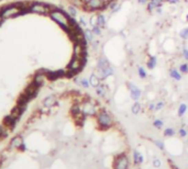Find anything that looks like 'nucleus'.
Segmentation results:
<instances>
[{"label": "nucleus", "instance_id": "nucleus-21", "mask_svg": "<svg viewBox=\"0 0 188 169\" xmlns=\"http://www.w3.org/2000/svg\"><path fill=\"white\" fill-rule=\"evenodd\" d=\"M156 65H157V57L154 56V55H151L150 58H149V60H147V63H146L147 68L152 70V69L155 68Z\"/></svg>", "mask_w": 188, "mask_h": 169}, {"label": "nucleus", "instance_id": "nucleus-38", "mask_svg": "<svg viewBox=\"0 0 188 169\" xmlns=\"http://www.w3.org/2000/svg\"><path fill=\"white\" fill-rule=\"evenodd\" d=\"M164 101H158V102H156L155 103V111H160L161 109H163L164 106Z\"/></svg>", "mask_w": 188, "mask_h": 169}, {"label": "nucleus", "instance_id": "nucleus-33", "mask_svg": "<svg viewBox=\"0 0 188 169\" xmlns=\"http://www.w3.org/2000/svg\"><path fill=\"white\" fill-rule=\"evenodd\" d=\"M163 125H164V122L162 120H160V119H156V120L153 121V126L155 128H157V130H161L163 128Z\"/></svg>", "mask_w": 188, "mask_h": 169}, {"label": "nucleus", "instance_id": "nucleus-43", "mask_svg": "<svg viewBox=\"0 0 188 169\" xmlns=\"http://www.w3.org/2000/svg\"><path fill=\"white\" fill-rule=\"evenodd\" d=\"M149 110H150V111H155V103H154V102H151V103L149 104Z\"/></svg>", "mask_w": 188, "mask_h": 169}, {"label": "nucleus", "instance_id": "nucleus-8", "mask_svg": "<svg viewBox=\"0 0 188 169\" xmlns=\"http://www.w3.org/2000/svg\"><path fill=\"white\" fill-rule=\"evenodd\" d=\"M82 110H83V113L85 115H87V117H95V115L98 114L96 106L93 102H90V101H85L84 103H83Z\"/></svg>", "mask_w": 188, "mask_h": 169}, {"label": "nucleus", "instance_id": "nucleus-18", "mask_svg": "<svg viewBox=\"0 0 188 169\" xmlns=\"http://www.w3.org/2000/svg\"><path fill=\"white\" fill-rule=\"evenodd\" d=\"M55 103H56V97L55 95H49L43 100V106H46V108H51Z\"/></svg>", "mask_w": 188, "mask_h": 169}, {"label": "nucleus", "instance_id": "nucleus-40", "mask_svg": "<svg viewBox=\"0 0 188 169\" xmlns=\"http://www.w3.org/2000/svg\"><path fill=\"white\" fill-rule=\"evenodd\" d=\"M161 165H162V163H161V160L158 158H154L153 159V166L155 167V168H160L161 167Z\"/></svg>", "mask_w": 188, "mask_h": 169}, {"label": "nucleus", "instance_id": "nucleus-31", "mask_svg": "<svg viewBox=\"0 0 188 169\" xmlns=\"http://www.w3.org/2000/svg\"><path fill=\"white\" fill-rule=\"evenodd\" d=\"M138 74H139V77L142 78V79H145L147 77V73L143 66H139V67H138Z\"/></svg>", "mask_w": 188, "mask_h": 169}, {"label": "nucleus", "instance_id": "nucleus-12", "mask_svg": "<svg viewBox=\"0 0 188 169\" xmlns=\"http://www.w3.org/2000/svg\"><path fill=\"white\" fill-rule=\"evenodd\" d=\"M38 90H39V87H38V86H35V84L32 82V84H30V86H29V87H28L27 89L24 90V95H27L28 98L31 100V99L34 98V97L36 95V93H38Z\"/></svg>", "mask_w": 188, "mask_h": 169}, {"label": "nucleus", "instance_id": "nucleus-11", "mask_svg": "<svg viewBox=\"0 0 188 169\" xmlns=\"http://www.w3.org/2000/svg\"><path fill=\"white\" fill-rule=\"evenodd\" d=\"M113 73H115V70H113V67H112L111 65L108 66V67H105V68H102V69L97 70V74H98V76L100 77L101 80H105V79H107L108 77L112 76Z\"/></svg>", "mask_w": 188, "mask_h": 169}, {"label": "nucleus", "instance_id": "nucleus-46", "mask_svg": "<svg viewBox=\"0 0 188 169\" xmlns=\"http://www.w3.org/2000/svg\"><path fill=\"white\" fill-rule=\"evenodd\" d=\"M136 1H138L140 5H145V3L149 2V0H136Z\"/></svg>", "mask_w": 188, "mask_h": 169}, {"label": "nucleus", "instance_id": "nucleus-50", "mask_svg": "<svg viewBox=\"0 0 188 169\" xmlns=\"http://www.w3.org/2000/svg\"><path fill=\"white\" fill-rule=\"evenodd\" d=\"M2 19H3V18H2V16H0V23H1V21H2Z\"/></svg>", "mask_w": 188, "mask_h": 169}, {"label": "nucleus", "instance_id": "nucleus-37", "mask_svg": "<svg viewBox=\"0 0 188 169\" xmlns=\"http://www.w3.org/2000/svg\"><path fill=\"white\" fill-rule=\"evenodd\" d=\"M89 24L91 27H94L95 25H97V16H90V19H89Z\"/></svg>", "mask_w": 188, "mask_h": 169}, {"label": "nucleus", "instance_id": "nucleus-10", "mask_svg": "<svg viewBox=\"0 0 188 169\" xmlns=\"http://www.w3.org/2000/svg\"><path fill=\"white\" fill-rule=\"evenodd\" d=\"M63 77H66V69H58V70L55 71L49 70V73L46 74V78L49 80H52V81L63 78Z\"/></svg>", "mask_w": 188, "mask_h": 169}, {"label": "nucleus", "instance_id": "nucleus-1", "mask_svg": "<svg viewBox=\"0 0 188 169\" xmlns=\"http://www.w3.org/2000/svg\"><path fill=\"white\" fill-rule=\"evenodd\" d=\"M50 16L51 19L54 20L63 30L65 31L66 33L69 32L71 30V27H69V20H71V16H68V13L66 11L62 10V9H54L50 12Z\"/></svg>", "mask_w": 188, "mask_h": 169}, {"label": "nucleus", "instance_id": "nucleus-24", "mask_svg": "<svg viewBox=\"0 0 188 169\" xmlns=\"http://www.w3.org/2000/svg\"><path fill=\"white\" fill-rule=\"evenodd\" d=\"M10 145L12 146V147H17V148L21 147L22 145H23V141H22V137H21V136H16V137H13V138L11 139Z\"/></svg>", "mask_w": 188, "mask_h": 169}, {"label": "nucleus", "instance_id": "nucleus-22", "mask_svg": "<svg viewBox=\"0 0 188 169\" xmlns=\"http://www.w3.org/2000/svg\"><path fill=\"white\" fill-rule=\"evenodd\" d=\"M108 66H110L109 60L105 57H100L98 59V62H97V70L105 68V67H108Z\"/></svg>", "mask_w": 188, "mask_h": 169}, {"label": "nucleus", "instance_id": "nucleus-19", "mask_svg": "<svg viewBox=\"0 0 188 169\" xmlns=\"http://www.w3.org/2000/svg\"><path fill=\"white\" fill-rule=\"evenodd\" d=\"M16 122L17 120L11 114L8 115V117H6L5 120H3V124L7 125V128H13V126L16 125Z\"/></svg>", "mask_w": 188, "mask_h": 169}, {"label": "nucleus", "instance_id": "nucleus-39", "mask_svg": "<svg viewBox=\"0 0 188 169\" xmlns=\"http://www.w3.org/2000/svg\"><path fill=\"white\" fill-rule=\"evenodd\" d=\"M182 54H183V57L185 58L186 60H188V49L184 45L183 46V51H182Z\"/></svg>", "mask_w": 188, "mask_h": 169}, {"label": "nucleus", "instance_id": "nucleus-16", "mask_svg": "<svg viewBox=\"0 0 188 169\" xmlns=\"http://www.w3.org/2000/svg\"><path fill=\"white\" fill-rule=\"evenodd\" d=\"M143 155L141 153H139L138 150H133V163L135 166H139V165L143 164Z\"/></svg>", "mask_w": 188, "mask_h": 169}, {"label": "nucleus", "instance_id": "nucleus-9", "mask_svg": "<svg viewBox=\"0 0 188 169\" xmlns=\"http://www.w3.org/2000/svg\"><path fill=\"white\" fill-rule=\"evenodd\" d=\"M127 87H128L129 91H130V97H131V99H132V100H133V101H138L140 98H141V95H142L141 89H140L139 87H136L133 82L128 81V82H127Z\"/></svg>", "mask_w": 188, "mask_h": 169}, {"label": "nucleus", "instance_id": "nucleus-6", "mask_svg": "<svg viewBox=\"0 0 188 169\" xmlns=\"http://www.w3.org/2000/svg\"><path fill=\"white\" fill-rule=\"evenodd\" d=\"M129 158L125 154L118 155L113 163V169H128L129 168Z\"/></svg>", "mask_w": 188, "mask_h": 169}, {"label": "nucleus", "instance_id": "nucleus-35", "mask_svg": "<svg viewBox=\"0 0 188 169\" xmlns=\"http://www.w3.org/2000/svg\"><path fill=\"white\" fill-rule=\"evenodd\" d=\"M91 31H93L94 34L97 36L101 35V33H102V29H101L100 27H98V25H95L94 27H91Z\"/></svg>", "mask_w": 188, "mask_h": 169}, {"label": "nucleus", "instance_id": "nucleus-34", "mask_svg": "<svg viewBox=\"0 0 188 169\" xmlns=\"http://www.w3.org/2000/svg\"><path fill=\"white\" fill-rule=\"evenodd\" d=\"M178 69H179V71L182 74H188V64L187 63L180 64Z\"/></svg>", "mask_w": 188, "mask_h": 169}, {"label": "nucleus", "instance_id": "nucleus-13", "mask_svg": "<svg viewBox=\"0 0 188 169\" xmlns=\"http://www.w3.org/2000/svg\"><path fill=\"white\" fill-rule=\"evenodd\" d=\"M163 3H164V0H149L146 9L149 12H152V11H154L155 9L162 7Z\"/></svg>", "mask_w": 188, "mask_h": 169}, {"label": "nucleus", "instance_id": "nucleus-20", "mask_svg": "<svg viewBox=\"0 0 188 169\" xmlns=\"http://www.w3.org/2000/svg\"><path fill=\"white\" fill-rule=\"evenodd\" d=\"M96 16H97V25H98V27H100L101 29L106 27V24H107L106 16H105L102 13H97V14H96Z\"/></svg>", "mask_w": 188, "mask_h": 169}, {"label": "nucleus", "instance_id": "nucleus-17", "mask_svg": "<svg viewBox=\"0 0 188 169\" xmlns=\"http://www.w3.org/2000/svg\"><path fill=\"white\" fill-rule=\"evenodd\" d=\"M169 76L172 77L174 80H177V81L182 80V78H183L182 73L179 71V69H176V68H171L169 69Z\"/></svg>", "mask_w": 188, "mask_h": 169}, {"label": "nucleus", "instance_id": "nucleus-44", "mask_svg": "<svg viewBox=\"0 0 188 169\" xmlns=\"http://www.w3.org/2000/svg\"><path fill=\"white\" fill-rule=\"evenodd\" d=\"M120 9H121V5H118L117 7H116V8H113V9L111 10V13H116V12H118V11L120 10Z\"/></svg>", "mask_w": 188, "mask_h": 169}, {"label": "nucleus", "instance_id": "nucleus-3", "mask_svg": "<svg viewBox=\"0 0 188 169\" xmlns=\"http://www.w3.org/2000/svg\"><path fill=\"white\" fill-rule=\"evenodd\" d=\"M97 123H98L100 128L107 130V128H111L113 125V119H112L109 112L102 110V111L98 112V114H97Z\"/></svg>", "mask_w": 188, "mask_h": 169}, {"label": "nucleus", "instance_id": "nucleus-4", "mask_svg": "<svg viewBox=\"0 0 188 169\" xmlns=\"http://www.w3.org/2000/svg\"><path fill=\"white\" fill-rule=\"evenodd\" d=\"M83 9L87 12H97L107 9V2L106 0H89L86 5H84Z\"/></svg>", "mask_w": 188, "mask_h": 169}, {"label": "nucleus", "instance_id": "nucleus-23", "mask_svg": "<svg viewBox=\"0 0 188 169\" xmlns=\"http://www.w3.org/2000/svg\"><path fill=\"white\" fill-rule=\"evenodd\" d=\"M75 82L78 84L79 86H82L83 88H86V89L90 87L89 80L87 78H78V77H75Z\"/></svg>", "mask_w": 188, "mask_h": 169}, {"label": "nucleus", "instance_id": "nucleus-25", "mask_svg": "<svg viewBox=\"0 0 188 169\" xmlns=\"http://www.w3.org/2000/svg\"><path fill=\"white\" fill-rule=\"evenodd\" d=\"M96 89V93H97V95H99V97H105L107 93V86L104 84H100L97 88H95Z\"/></svg>", "mask_w": 188, "mask_h": 169}, {"label": "nucleus", "instance_id": "nucleus-45", "mask_svg": "<svg viewBox=\"0 0 188 169\" xmlns=\"http://www.w3.org/2000/svg\"><path fill=\"white\" fill-rule=\"evenodd\" d=\"M167 2L171 3V5H176V3H178L180 1V0H166Z\"/></svg>", "mask_w": 188, "mask_h": 169}, {"label": "nucleus", "instance_id": "nucleus-28", "mask_svg": "<svg viewBox=\"0 0 188 169\" xmlns=\"http://www.w3.org/2000/svg\"><path fill=\"white\" fill-rule=\"evenodd\" d=\"M68 13V16H72V18H75V16H77V9L75 5H68L67 7V11H66Z\"/></svg>", "mask_w": 188, "mask_h": 169}, {"label": "nucleus", "instance_id": "nucleus-27", "mask_svg": "<svg viewBox=\"0 0 188 169\" xmlns=\"http://www.w3.org/2000/svg\"><path fill=\"white\" fill-rule=\"evenodd\" d=\"M141 110H142V106L139 101H135V102L132 104V106H131V112H132L133 114H139L140 112H141Z\"/></svg>", "mask_w": 188, "mask_h": 169}, {"label": "nucleus", "instance_id": "nucleus-29", "mask_svg": "<svg viewBox=\"0 0 188 169\" xmlns=\"http://www.w3.org/2000/svg\"><path fill=\"white\" fill-rule=\"evenodd\" d=\"M179 38H182V40H184V41H187L188 40V27H184V29H182V30L179 31Z\"/></svg>", "mask_w": 188, "mask_h": 169}, {"label": "nucleus", "instance_id": "nucleus-5", "mask_svg": "<svg viewBox=\"0 0 188 169\" xmlns=\"http://www.w3.org/2000/svg\"><path fill=\"white\" fill-rule=\"evenodd\" d=\"M56 9L53 5H45V3H41V2H34L30 5V11L34 12V13H39V14H46L49 13L52 10Z\"/></svg>", "mask_w": 188, "mask_h": 169}, {"label": "nucleus", "instance_id": "nucleus-32", "mask_svg": "<svg viewBox=\"0 0 188 169\" xmlns=\"http://www.w3.org/2000/svg\"><path fill=\"white\" fill-rule=\"evenodd\" d=\"M176 134V131H175L173 128H166L164 130V136L166 137H172Z\"/></svg>", "mask_w": 188, "mask_h": 169}, {"label": "nucleus", "instance_id": "nucleus-15", "mask_svg": "<svg viewBox=\"0 0 188 169\" xmlns=\"http://www.w3.org/2000/svg\"><path fill=\"white\" fill-rule=\"evenodd\" d=\"M45 78H46V76H45V75L42 74V73H39V71H38V73H36V75L34 76V78H33V84L40 88L42 84H44V81H45Z\"/></svg>", "mask_w": 188, "mask_h": 169}, {"label": "nucleus", "instance_id": "nucleus-48", "mask_svg": "<svg viewBox=\"0 0 188 169\" xmlns=\"http://www.w3.org/2000/svg\"><path fill=\"white\" fill-rule=\"evenodd\" d=\"M155 11L157 12V13H162V8L160 7V8H157V9H155Z\"/></svg>", "mask_w": 188, "mask_h": 169}, {"label": "nucleus", "instance_id": "nucleus-2", "mask_svg": "<svg viewBox=\"0 0 188 169\" xmlns=\"http://www.w3.org/2000/svg\"><path fill=\"white\" fill-rule=\"evenodd\" d=\"M86 63H87V57H77V56H74L73 55L71 62L67 64L66 69L69 71H73L76 75H78L80 71L84 70V67L86 66Z\"/></svg>", "mask_w": 188, "mask_h": 169}, {"label": "nucleus", "instance_id": "nucleus-36", "mask_svg": "<svg viewBox=\"0 0 188 169\" xmlns=\"http://www.w3.org/2000/svg\"><path fill=\"white\" fill-rule=\"evenodd\" d=\"M187 130L186 128H180L179 130H178V136H180V137H186L187 136Z\"/></svg>", "mask_w": 188, "mask_h": 169}, {"label": "nucleus", "instance_id": "nucleus-51", "mask_svg": "<svg viewBox=\"0 0 188 169\" xmlns=\"http://www.w3.org/2000/svg\"><path fill=\"white\" fill-rule=\"evenodd\" d=\"M186 21L188 22V13H187V16H186Z\"/></svg>", "mask_w": 188, "mask_h": 169}, {"label": "nucleus", "instance_id": "nucleus-42", "mask_svg": "<svg viewBox=\"0 0 188 169\" xmlns=\"http://www.w3.org/2000/svg\"><path fill=\"white\" fill-rule=\"evenodd\" d=\"M78 22H79V24L82 25V27H84V29H87V22L85 21V19H84V18H80Z\"/></svg>", "mask_w": 188, "mask_h": 169}, {"label": "nucleus", "instance_id": "nucleus-14", "mask_svg": "<svg viewBox=\"0 0 188 169\" xmlns=\"http://www.w3.org/2000/svg\"><path fill=\"white\" fill-rule=\"evenodd\" d=\"M88 80H89L90 87H93V88H97V87L99 86V84H101L100 77L98 76V74H97V73H93V74H91V75L89 76Z\"/></svg>", "mask_w": 188, "mask_h": 169}, {"label": "nucleus", "instance_id": "nucleus-26", "mask_svg": "<svg viewBox=\"0 0 188 169\" xmlns=\"http://www.w3.org/2000/svg\"><path fill=\"white\" fill-rule=\"evenodd\" d=\"M85 38H86V40H87L88 43H93L94 42V38H95V34H94V32L90 29H85Z\"/></svg>", "mask_w": 188, "mask_h": 169}, {"label": "nucleus", "instance_id": "nucleus-41", "mask_svg": "<svg viewBox=\"0 0 188 169\" xmlns=\"http://www.w3.org/2000/svg\"><path fill=\"white\" fill-rule=\"evenodd\" d=\"M154 143H155V145L157 146L160 149L164 150V148H165V146H164V143L162 142V141H154Z\"/></svg>", "mask_w": 188, "mask_h": 169}, {"label": "nucleus", "instance_id": "nucleus-47", "mask_svg": "<svg viewBox=\"0 0 188 169\" xmlns=\"http://www.w3.org/2000/svg\"><path fill=\"white\" fill-rule=\"evenodd\" d=\"M2 135H3V128L0 125V137L2 136Z\"/></svg>", "mask_w": 188, "mask_h": 169}, {"label": "nucleus", "instance_id": "nucleus-30", "mask_svg": "<svg viewBox=\"0 0 188 169\" xmlns=\"http://www.w3.org/2000/svg\"><path fill=\"white\" fill-rule=\"evenodd\" d=\"M186 112H187V104L180 103L179 106H178V117H184Z\"/></svg>", "mask_w": 188, "mask_h": 169}, {"label": "nucleus", "instance_id": "nucleus-7", "mask_svg": "<svg viewBox=\"0 0 188 169\" xmlns=\"http://www.w3.org/2000/svg\"><path fill=\"white\" fill-rule=\"evenodd\" d=\"M22 12H23V10L14 5H10V7H6V8L1 11V14H0V16H2L3 19H6V18H11V16H17V14H20V13H22Z\"/></svg>", "mask_w": 188, "mask_h": 169}, {"label": "nucleus", "instance_id": "nucleus-49", "mask_svg": "<svg viewBox=\"0 0 188 169\" xmlns=\"http://www.w3.org/2000/svg\"><path fill=\"white\" fill-rule=\"evenodd\" d=\"M80 1L83 2V5H86V3H87L88 1H89V0H80Z\"/></svg>", "mask_w": 188, "mask_h": 169}]
</instances>
